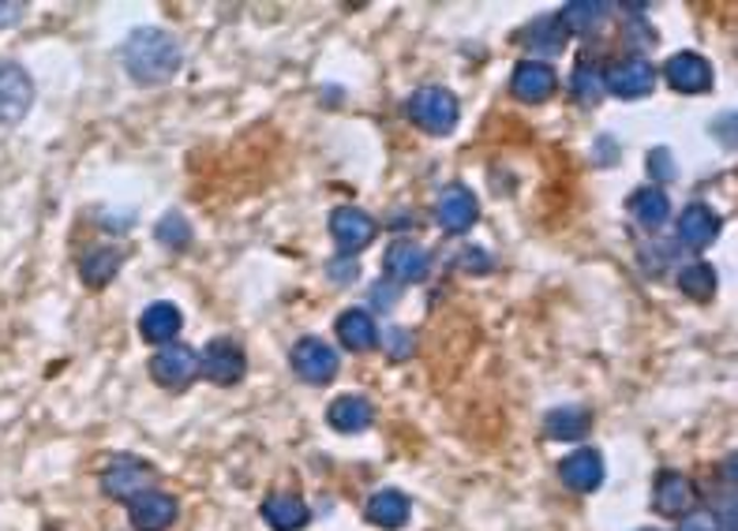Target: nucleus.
<instances>
[{
  "mask_svg": "<svg viewBox=\"0 0 738 531\" xmlns=\"http://www.w3.org/2000/svg\"><path fill=\"white\" fill-rule=\"evenodd\" d=\"M121 262L124 255L116 251V247H94V251H87L83 259H79V281H83L87 289H105L109 281L121 273Z\"/></svg>",
  "mask_w": 738,
  "mask_h": 531,
  "instance_id": "393cba45",
  "label": "nucleus"
},
{
  "mask_svg": "<svg viewBox=\"0 0 738 531\" xmlns=\"http://www.w3.org/2000/svg\"><path fill=\"white\" fill-rule=\"evenodd\" d=\"M435 217H439V225L446 233H469L472 225H477L480 217V206H477V195H472L465 184H450L443 188L439 203H435Z\"/></svg>",
  "mask_w": 738,
  "mask_h": 531,
  "instance_id": "4468645a",
  "label": "nucleus"
},
{
  "mask_svg": "<svg viewBox=\"0 0 738 531\" xmlns=\"http://www.w3.org/2000/svg\"><path fill=\"white\" fill-rule=\"evenodd\" d=\"M262 520L275 531H300L312 520V509H308V501L297 498V494H270V498L262 501Z\"/></svg>",
  "mask_w": 738,
  "mask_h": 531,
  "instance_id": "aec40b11",
  "label": "nucleus"
},
{
  "mask_svg": "<svg viewBox=\"0 0 738 531\" xmlns=\"http://www.w3.org/2000/svg\"><path fill=\"white\" fill-rule=\"evenodd\" d=\"M559 479L578 494L600 490V483H604V456L596 450H573L567 461L559 464Z\"/></svg>",
  "mask_w": 738,
  "mask_h": 531,
  "instance_id": "dca6fc26",
  "label": "nucleus"
},
{
  "mask_svg": "<svg viewBox=\"0 0 738 531\" xmlns=\"http://www.w3.org/2000/svg\"><path fill=\"white\" fill-rule=\"evenodd\" d=\"M679 531H719V524H716L713 512H690V517H682Z\"/></svg>",
  "mask_w": 738,
  "mask_h": 531,
  "instance_id": "2f4dec72",
  "label": "nucleus"
},
{
  "mask_svg": "<svg viewBox=\"0 0 738 531\" xmlns=\"http://www.w3.org/2000/svg\"><path fill=\"white\" fill-rule=\"evenodd\" d=\"M326 423L338 430V434H360V430L376 423V405L368 397H360V393H345V397H338L326 408Z\"/></svg>",
  "mask_w": 738,
  "mask_h": 531,
  "instance_id": "f3484780",
  "label": "nucleus"
},
{
  "mask_svg": "<svg viewBox=\"0 0 738 531\" xmlns=\"http://www.w3.org/2000/svg\"><path fill=\"white\" fill-rule=\"evenodd\" d=\"M338 341L349 348V352H371V348L379 344L376 318H371L368 310H360V307L342 310V318H338Z\"/></svg>",
  "mask_w": 738,
  "mask_h": 531,
  "instance_id": "412c9836",
  "label": "nucleus"
},
{
  "mask_svg": "<svg viewBox=\"0 0 738 531\" xmlns=\"http://www.w3.org/2000/svg\"><path fill=\"white\" fill-rule=\"evenodd\" d=\"M697 501V487L686 479L682 472H660V479H656V490H652V506L656 512H663V517H682V512H690Z\"/></svg>",
  "mask_w": 738,
  "mask_h": 531,
  "instance_id": "2eb2a0df",
  "label": "nucleus"
},
{
  "mask_svg": "<svg viewBox=\"0 0 738 531\" xmlns=\"http://www.w3.org/2000/svg\"><path fill=\"white\" fill-rule=\"evenodd\" d=\"M23 12H26V4H15V0H0V26L20 23Z\"/></svg>",
  "mask_w": 738,
  "mask_h": 531,
  "instance_id": "72a5a7b5",
  "label": "nucleus"
},
{
  "mask_svg": "<svg viewBox=\"0 0 738 531\" xmlns=\"http://www.w3.org/2000/svg\"><path fill=\"white\" fill-rule=\"evenodd\" d=\"M180 326H185V318H180V310L172 304H150L139 315V337L150 344H172Z\"/></svg>",
  "mask_w": 738,
  "mask_h": 531,
  "instance_id": "4be33fe9",
  "label": "nucleus"
},
{
  "mask_svg": "<svg viewBox=\"0 0 738 531\" xmlns=\"http://www.w3.org/2000/svg\"><path fill=\"white\" fill-rule=\"evenodd\" d=\"M649 169H652V177H660V180H671V177H675V165H671V154H668V150L649 154Z\"/></svg>",
  "mask_w": 738,
  "mask_h": 531,
  "instance_id": "473e14b6",
  "label": "nucleus"
},
{
  "mask_svg": "<svg viewBox=\"0 0 738 531\" xmlns=\"http://www.w3.org/2000/svg\"><path fill=\"white\" fill-rule=\"evenodd\" d=\"M641 531H660V528H641Z\"/></svg>",
  "mask_w": 738,
  "mask_h": 531,
  "instance_id": "e433bc0d",
  "label": "nucleus"
},
{
  "mask_svg": "<svg viewBox=\"0 0 738 531\" xmlns=\"http://www.w3.org/2000/svg\"><path fill=\"white\" fill-rule=\"evenodd\" d=\"M34 105V82L20 64H0V124H20Z\"/></svg>",
  "mask_w": 738,
  "mask_h": 531,
  "instance_id": "1a4fd4ad",
  "label": "nucleus"
},
{
  "mask_svg": "<svg viewBox=\"0 0 738 531\" xmlns=\"http://www.w3.org/2000/svg\"><path fill=\"white\" fill-rule=\"evenodd\" d=\"M663 79L679 90V94H708L713 90V64H708L701 53H675L668 64H663Z\"/></svg>",
  "mask_w": 738,
  "mask_h": 531,
  "instance_id": "9b49d317",
  "label": "nucleus"
},
{
  "mask_svg": "<svg viewBox=\"0 0 738 531\" xmlns=\"http://www.w3.org/2000/svg\"><path fill=\"white\" fill-rule=\"evenodd\" d=\"M158 240L166 247H185L191 240L188 222L180 214H166V217H161V225H158Z\"/></svg>",
  "mask_w": 738,
  "mask_h": 531,
  "instance_id": "c756f323",
  "label": "nucleus"
},
{
  "mask_svg": "<svg viewBox=\"0 0 738 531\" xmlns=\"http://www.w3.org/2000/svg\"><path fill=\"white\" fill-rule=\"evenodd\" d=\"M199 374L206 382H214V386H236L248 374V355L233 337H214L199 355Z\"/></svg>",
  "mask_w": 738,
  "mask_h": 531,
  "instance_id": "7ed1b4c3",
  "label": "nucleus"
},
{
  "mask_svg": "<svg viewBox=\"0 0 738 531\" xmlns=\"http://www.w3.org/2000/svg\"><path fill=\"white\" fill-rule=\"evenodd\" d=\"M405 116L416 127H424L427 135H450L454 127H458L461 105H458V98H454L450 90L424 87V90H416V94L405 102Z\"/></svg>",
  "mask_w": 738,
  "mask_h": 531,
  "instance_id": "f03ea898",
  "label": "nucleus"
},
{
  "mask_svg": "<svg viewBox=\"0 0 738 531\" xmlns=\"http://www.w3.org/2000/svg\"><path fill=\"white\" fill-rule=\"evenodd\" d=\"M679 244L694 247V251H701V247H708L719 236V214L713 206L705 203H690L686 210L679 214Z\"/></svg>",
  "mask_w": 738,
  "mask_h": 531,
  "instance_id": "a211bd4d",
  "label": "nucleus"
},
{
  "mask_svg": "<svg viewBox=\"0 0 738 531\" xmlns=\"http://www.w3.org/2000/svg\"><path fill=\"white\" fill-rule=\"evenodd\" d=\"M382 344H387V352H390V360H409L413 355V334L409 329H398V326H390V329H382Z\"/></svg>",
  "mask_w": 738,
  "mask_h": 531,
  "instance_id": "7c9ffc66",
  "label": "nucleus"
},
{
  "mask_svg": "<svg viewBox=\"0 0 738 531\" xmlns=\"http://www.w3.org/2000/svg\"><path fill=\"white\" fill-rule=\"evenodd\" d=\"M154 472L150 464L135 461V456H113V464L102 472V490L116 501H132L135 494L154 490Z\"/></svg>",
  "mask_w": 738,
  "mask_h": 531,
  "instance_id": "0eeeda50",
  "label": "nucleus"
},
{
  "mask_svg": "<svg viewBox=\"0 0 738 531\" xmlns=\"http://www.w3.org/2000/svg\"><path fill=\"white\" fill-rule=\"evenodd\" d=\"M331 278H334V281H353V278H357V262H349V259H334Z\"/></svg>",
  "mask_w": 738,
  "mask_h": 531,
  "instance_id": "c9c22d12",
  "label": "nucleus"
},
{
  "mask_svg": "<svg viewBox=\"0 0 738 531\" xmlns=\"http://www.w3.org/2000/svg\"><path fill=\"white\" fill-rule=\"evenodd\" d=\"M127 520L135 531H166L177 520V501L166 490H143L127 501Z\"/></svg>",
  "mask_w": 738,
  "mask_h": 531,
  "instance_id": "ddd939ff",
  "label": "nucleus"
},
{
  "mask_svg": "<svg viewBox=\"0 0 738 531\" xmlns=\"http://www.w3.org/2000/svg\"><path fill=\"white\" fill-rule=\"evenodd\" d=\"M679 289L690 300H713L716 296V270L708 262H690L679 273Z\"/></svg>",
  "mask_w": 738,
  "mask_h": 531,
  "instance_id": "c85d7f7f",
  "label": "nucleus"
},
{
  "mask_svg": "<svg viewBox=\"0 0 738 531\" xmlns=\"http://www.w3.org/2000/svg\"><path fill=\"white\" fill-rule=\"evenodd\" d=\"M409 512H413V506H409V498L401 490H376L368 501H364V517H368V524H376L382 531H398L409 524Z\"/></svg>",
  "mask_w": 738,
  "mask_h": 531,
  "instance_id": "6ab92c4d",
  "label": "nucleus"
},
{
  "mask_svg": "<svg viewBox=\"0 0 738 531\" xmlns=\"http://www.w3.org/2000/svg\"><path fill=\"white\" fill-rule=\"evenodd\" d=\"M461 266H465V270H477V273L491 270V262H488L484 251H461Z\"/></svg>",
  "mask_w": 738,
  "mask_h": 531,
  "instance_id": "f704fd0d",
  "label": "nucleus"
},
{
  "mask_svg": "<svg viewBox=\"0 0 738 531\" xmlns=\"http://www.w3.org/2000/svg\"><path fill=\"white\" fill-rule=\"evenodd\" d=\"M607 15H612V4H585V0H578V4L562 8L559 23L567 26V34H596L607 23Z\"/></svg>",
  "mask_w": 738,
  "mask_h": 531,
  "instance_id": "bb28decb",
  "label": "nucleus"
},
{
  "mask_svg": "<svg viewBox=\"0 0 738 531\" xmlns=\"http://www.w3.org/2000/svg\"><path fill=\"white\" fill-rule=\"evenodd\" d=\"M570 94L578 105H596L600 98H604V71L596 68V64H578L570 76Z\"/></svg>",
  "mask_w": 738,
  "mask_h": 531,
  "instance_id": "cd10ccee",
  "label": "nucleus"
},
{
  "mask_svg": "<svg viewBox=\"0 0 738 531\" xmlns=\"http://www.w3.org/2000/svg\"><path fill=\"white\" fill-rule=\"evenodd\" d=\"M150 379L158 382L161 389H188L191 382L199 379V355H195V348L177 344V341L166 344L150 360Z\"/></svg>",
  "mask_w": 738,
  "mask_h": 531,
  "instance_id": "39448f33",
  "label": "nucleus"
},
{
  "mask_svg": "<svg viewBox=\"0 0 738 531\" xmlns=\"http://www.w3.org/2000/svg\"><path fill=\"white\" fill-rule=\"evenodd\" d=\"M567 26L559 23V15H540V20H533L522 31V42L528 45L533 53H544V57H555V53L567 49Z\"/></svg>",
  "mask_w": 738,
  "mask_h": 531,
  "instance_id": "a878e982",
  "label": "nucleus"
},
{
  "mask_svg": "<svg viewBox=\"0 0 738 531\" xmlns=\"http://www.w3.org/2000/svg\"><path fill=\"white\" fill-rule=\"evenodd\" d=\"M121 57H124L127 76L139 82V87H161V82H169L180 71L185 53H180V42L172 38L169 31L139 26V31L127 34Z\"/></svg>",
  "mask_w": 738,
  "mask_h": 531,
  "instance_id": "f257e3e1",
  "label": "nucleus"
},
{
  "mask_svg": "<svg viewBox=\"0 0 738 531\" xmlns=\"http://www.w3.org/2000/svg\"><path fill=\"white\" fill-rule=\"evenodd\" d=\"M289 363H293V371L308 382V386H326V382H334V374L342 368L338 352H334L323 337H300L293 344Z\"/></svg>",
  "mask_w": 738,
  "mask_h": 531,
  "instance_id": "20e7f679",
  "label": "nucleus"
},
{
  "mask_svg": "<svg viewBox=\"0 0 738 531\" xmlns=\"http://www.w3.org/2000/svg\"><path fill=\"white\" fill-rule=\"evenodd\" d=\"M544 430H548L551 442H581V438L592 430V416L581 405H562V408L548 411Z\"/></svg>",
  "mask_w": 738,
  "mask_h": 531,
  "instance_id": "5701e85b",
  "label": "nucleus"
},
{
  "mask_svg": "<svg viewBox=\"0 0 738 531\" xmlns=\"http://www.w3.org/2000/svg\"><path fill=\"white\" fill-rule=\"evenodd\" d=\"M626 210H630V217L645 228V233H656V228L668 222L671 199L663 195V188H641V191H634V195H630Z\"/></svg>",
  "mask_w": 738,
  "mask_h": 531,
  "instance_id": "b1692460",
  "label": "nucleus"
},
{
  "mask_svg": "<svg viewBox=\"0 0 738 531\" xmlns=\"http://www.w3.org/2000/svg\"><path fill=\"white\" fill-rule=\"evenodd\" d=\"M510 90L525 105H544L559 90V71L544 60H522L514 68V76H510Z\"/></svg>",
  "mask_w": 738,
  "mask_h": 531,
  "instance_id": "9d476101",
  "label": "nucleus"
},
{
  "mask_svg": "<svg viewBox=\"0 0 738 531\" xmlns=\"http://www.w3.org/2000/svg\"><path fill=\"white\" fill-rule=\"evenodd\" d=\"M656 87V68L641 57L615 60L612 68H604V94L615 98H645Z\"/></svg>",
  "mask_w": 738,
  "mask_h": 531,
  "instance_id": "6e6552de",
  "label": "nucleus"
},
{
  "mask_svg": "<svg viewBox=\"0 0 738 531\" xmlns=\"http://www.w3.org/2000/svg\"><path fill=\"white\" fill-rule=\"evenodd\" d=\"M376 233H379L376 217L364 214L360 206H338L331 214V236L345 255H357L364 247H371L376 244Z\"/></svg>",
  "mask_w": 738,
  "mask_h": 531,
  "instance_id": "423d86ee",
  "label": "nucleus"
},
{
  "mask_svg": "<svg viewBox=\"0 0 738 531\" xmlns=\"http://www.w3.org/2000/svg\"><path fill=\"white\" fill-rule=\"evenodd\" d=\"M382 270H387L398 285H416V281H424L427 270H432V255L416 240H394L387 247V255H382Z\"/></svg>",
  "mask_w": 738,
  "mask_h": 531,
  "instance_id": "f8f14e48",
  "label": "nucleus"
}]
</instances>
